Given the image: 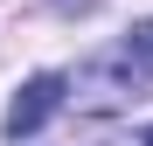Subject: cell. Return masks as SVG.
<instances>
[{
    "label": "cell",
    "instance_id": "obj_1",
    "mask_svg": "<svg viewBox=\"0 0 153 146\" xmlns=\"http://www.w3.org/2000/svg\"><path fill=\"white\" fill-rule=\"evenodd\" d=\"M63 97H70V84L56 77V70H42V77H28V84L14 90V104H7V132H14V139H28L35 125H49V118L63 111Z\"/></svg>",
    "mask_w": 153,
    "mask_h": 146
},
{
    "label": "cell",
    "instance_id": "obj_2",
    "mask_svg": "<svg viewBox=\"0 0 153 146\" xmlns=\"http://www.w3.org/2000/svg\"><path fill=\"white\" fill-rule=\"evenodd\" d=\"M118 63H125V77H132V84H153V21H139V28L125 35Z\"/></svg>",
    "mask_w": 153,
    "mask_h": 146
},
{
    "label": "cell",
    "instance_id": "obj_3",
    "mask_svg": "<svg viewBox=\"0 0 153 146\" xmlns=\"http://www.w3.org/2000/svg\"><path fill=\"white\" fill-rule=\"evenodd\" d=\"M146 146H153V132H146Z\"/></svg>",
    "mask_w": 153,
    "mask_h": 146
}]
</instances>
